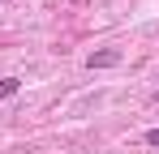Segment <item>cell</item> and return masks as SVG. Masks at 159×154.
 <instances>
[{
    "mask_svg": "<svg viewBox=\"0 0 159 154\" xmlns=\"http://www.w3.org/2000/svg\"><path fill=\"white\" fill-rule=\"evenodd\" d=\"M116 64H120V47H103L86 56V69H116Z\"/></svg>",
    "mask_w": 159,
    "mask_h": 154,
    "instance_id": "obj_1",
    "label": "cell"
},
{
    "mask_svg": "<svg viewBox=\"0 0 159 154\" xmlns=\"http://www.w3.org/2000/svg\"><path fill=\"white\" fill-rule=\"evenodd\" d=\"M17 90H22V81H17V77H0V99H13Z\"/></svg>",
    "mask_w": 159,
    "mask_h": 154,
    "instance_id": "obj_2",
    "label": "cell"
},
{
    "mask_svg": "<svg viewBox=\"0 0 159 154\" xmlns=\"http://www.w3.org/2000/svg\"><path fill=\"white\" fill-rule=\"evenodd\" d=\"M146 146H159V128H151V133H146Z\"/></svg>",
    "mask_w": 159,
    "mask_h": 154,
    "instance_id": "obj_3",
    "label": "cell"
},
{
    "mask_svg": "<svg viewBox=\"0 0 159 154\" xmlns=\"http://www.w3.org/2000/svg\"><path fill=\"white\" fill-rule=\"evenodd\" d=\"M155 103H159V90H155Z\"/></svg>",
    "mask_w": 159,
    "mask_h": 154,
    "instance_id": "obj_4",
    "label": "cell"
}]
</instances>
